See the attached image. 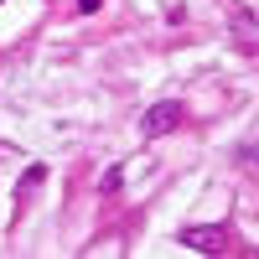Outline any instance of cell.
<instances>
[{
    "mask_svg": "<svg viewBox=\"0 0 259 259\" xmlns=\"http://www.w3.org/2000/svg\"><path fill=\"white\" fill-rule=\"evenodd\" d=\"M182 114H187V104L182 99H161V104H150V109H145V135L150 140H156V135H171V130H177L182 124Z\"/></svg>",
    "mask_w": 259,
    "mask_h": 259,
    "instance_id": "1",
    "label": "cell"
},
{
    "mask_svg": "<svg viewBox=\"0 0 259 259\" xmlns=\"http://www.w3.org/2000/svg\"><path fill=\"white\" fill-rule=\"evenodd\" d=\"M182 244H187L192 254H223V249H228V228H223V223L187 228V233H182Z\"/></svg>",
    "mask_w": 259,
    "mask_h": 259,
    "instance_id": "2",
    "label": "cell"
},
{
    "mask_svg": "<svg viewBox=\"0 0 259 259\" xmlns=\"http://www.w3.org/2000/svg\"><path fill=\"white\" fill-rule=\"evenodd\" d=\"M228 31H233V41L254 57V11L249 6H233V16H228Z\"/></svg>",
    "mask_w": 259,
    "mask_h": 259,
    "instance_id": "3",
    "label": "cell"
},
{
    "mask_svg": "<svg viewBox=\"0 0 259 259\" xmlns=\"http://www.w3.org/2000/svg\"><path fill=\"white\" fill-rule=\"evenodd\" d=\"M41 182H47V166H31L26 177H21V192H31V187H41Z\"/></svg>",
    "mask_w": 259,
    "mask_h": 259,
    "instance_id": "4",
    "label": "cell"
},
{
    "mask_svg": "<svg viewBox=\"0 0 259 259\" xmlns=\"http://www.w3.org/2000/svg\"><path fill=\"white\" fill-rule=\"evenodd\" d=\"M119 182H124V171H119V166H109V171H104V177H99V187H104V192H114Z\"/></svg>",
    "mask_w": 259,
    "mask_h": 259,
    "instance_id": "5",
    "label": "cell"
},
{
    "mask_svg": "<svg viewBox=\"0 0 259 259\" xmlns=\"http://www.w3.org/2000/svg\"><path fill=\"white\" fill-rule=\"evenodd\" d=\"M99 6H104V0H78V11H83V16H94Z\"/></svg>",
    "mask_w": 259,
    "mask_h": 259,
    "instance_id": "6",
    "label": "cell"
}]
</instances>
